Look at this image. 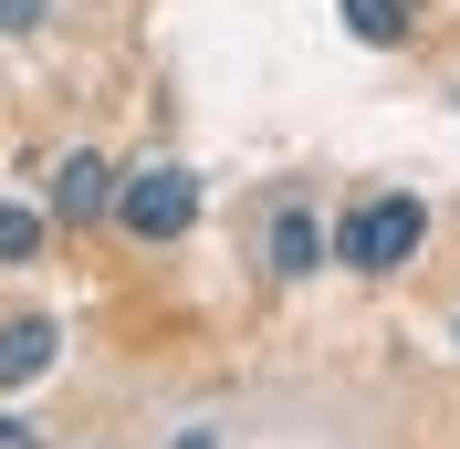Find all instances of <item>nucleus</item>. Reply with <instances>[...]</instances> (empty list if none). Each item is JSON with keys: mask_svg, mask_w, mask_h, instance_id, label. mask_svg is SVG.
<instances>
[{"mask_svg": "<svg viewBox=\"0 0 460 449\" xmlns=\"http://www.w3.org/2000/svg\"><path fill=\"white\" fill-rule=\"evenodd\" d=\"M314 272H324V220L304 198H283L272 209V282H314Z\"/></svg>", "mask_w": 460, "mask_h": 449, "instance_id": "4", "label": "nucleus"}, {"mask_svg": "<svg viewBox=\"0 0 460 449\" xmlns=\"http://www.w3.org/2000/svg\"><path fill=\"white\" fill-rule=\"evenodd\" d=\"M42 11H53V0H0V31H31Z\"/></svg>", "mask_w": 460, "mask_h": 449, "instance_id": "8", "label": "nucleus"}, {"mask_svg": "<svg viewBox=\"0 0 460 449\" xmlns=\"http://www.w3.org/2000/svg\"><path fill=\"white\" fill-rule=\"evenodd\" d=\"M345 31L367 42V53H398V42H419V0H335Z\"/></svg>", "mask_w": 460, "mask_h": 449, "instance_id": "6", "label": "nucleus"}, {"mask_svg": "<svg viewBox=\"0 0 460 449\" xmlns=\"http://www.w3.org/2000/svg\"><path fill=\"white\" fill-rule=\"evenodd\" d=\"M53 356H63V324H53V313H11V324H0V387H31Z\"/></svg>", "mask_w": 460, "mask_h": 449, "instance_id": "5", "label": "nucleus"}, {"mask_svg": "<svg viewBox=\"0 0 460 449\" xmlns=\"http://www.w3.org/2000/svg\"><path fill=\"white\" fill-rule=\"evenodd\" d=\"M115 220H126V241H178V230L199 220V178L178 168V157H157V168H126L115 178Z\"/></svg>", "mask_w": 460, "mask_h": 449, "instance_id": "2", "label": "nucleus"}, {"mask_svg": "<svg viewBox=\"0 0 460 449\" xmlns=\"http://www.w3.org/2000/svg\"><path fill=\"white\" fill-rule=\"evenodd\" d=\"M419 241H429V209H419L408 189H376V198H356V209L335 220V241H324V251H335L345 272L387 282V272H408V261H419Z\"/></svg>", "mask_w": 460, "mask_h": 449, "instance_id": "1", "label": "nucleus"}, {"mask_svg": "<svg viewBox=\"0 0 460 449\" xmlns=\"http://www.w3.org/2000/svg\"><path fill=\"white\" fill-rule=\"evenodd\" d=\"M105 209H115V168L94 146H63L53 157V220H105Z\"/></svg>", "mask_w": 460, "mask_h": 449, "instance_id": "3", "label": "nucleus"}, {"mask_svg": "<svg viewBox=\"0 0 460 449\" xmlns=\"http://www.w3.org/2000/svg\"><path fill=\"white\" fill-rule=\"evenodd\" d=\"M0 261H11V272H22V261H42V209L0 198Z\"/></svg>", "mask_w": 460, "mask_h": 449, "instance_id": "7", "label": "nucleus"}, {"mask_svg": "<svg viewBox=\"0 0 460 449\" xmlns=\"http://www.w3.org/2000/svg\"><path fill=\"white\" fill-rule=\"evenodd\" d=\"M0 449H31V428H22V418H0Z\"/></svg>", "mask_w": 460, "mask_h": 449, "instance_id": "9", "label": "nucleus"}]
</instances>
